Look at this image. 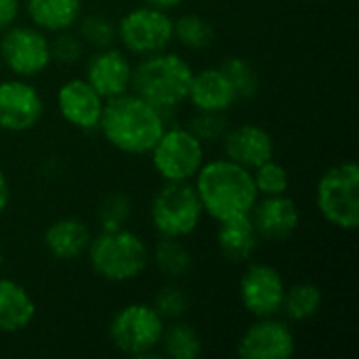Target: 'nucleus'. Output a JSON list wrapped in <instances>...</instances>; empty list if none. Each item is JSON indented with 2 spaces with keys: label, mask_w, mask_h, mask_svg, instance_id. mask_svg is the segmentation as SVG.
Listing matches in <instances>:
<instances>
[{
  "label": "nucleus",
  "mask_w": 359,
  "mask_h": 359,
  "mask_svg": "<svg viewBox=\"0 0 359 359\" xmlns=\"http://www.w3.org/2000/svg\"><path fill=\"white\" fill-rule=\"evenodd\" d=\"M147 156L151 158V166L160 175V179L168 183L194 181V177L206 162L204 143L187 126L164 128Z\"/></svg>",
  "instance_id": "obj_7"
},
{
  "label": "nucleus",
  "mask_w": 359,
  "mask_h": 359,
  "mask_svg": "<svg viewBox=\"0 0 359 359\" xmlns=\"http://www.w3.org/2000/svg\"><path fill=\"white\" fill-rule=\"evenodd\" d=\"M151 307L158 311V316L166 322H175V320H183L189 311V297L185 292V288H181L177 282H170L166 286H162L154 301Z\"/></svg>",
  "instance_id": "obj_31"
},
{
  "label": "nucleus",
  "mask_w": 359,
  "mask_h": 359,
  "mask_svg": "<svg viewBox=\"0 0 359 359\" xmlns=\"http://www.w3.org/2000/svg\"><path fill=\"white\" fill-rule=\"evenodd\" d=\"M204 219L202 202L194 183H168L154 194L149 204V221L158 236L185 240L200 227Z\"/></svg>",
  "instance_id": "obj_6"
},
{
  "label": "nucleus",
  "mask_w": 359,
  "mask_h": 359,
  "mask_svg": "<svg viewBox=\"0 0 359 359\" xmlns=\"http://www.w3.org/2000/svg\"><path fill=\"white\" fill-rule=\"evenodd\" d=\"M116 36L122 50L137 57H147L166 50L175 42V19L168 11L143 4L130 8L116 23Z\"/></svg>",
  "instance_id": "obj_9"
},
{
  "label": "nucleus",
  "mask_w": 359,
  "mask_h": 359,
  "mask_svg": "<svg viewBox=\"0 0 359 359\" xmlns=\"http://www.w3.org/2000/svg\"><path fill=\"white\" fill-rule=\"evenodd\" d=\"M90 240H93L90 227L86 225V221L78 217H61L53 221L44 231L46 252L61 263H69L84 257Z\"/></svg>",
  "instance_id": "obj_19"
},
{
  "label": "nucleus",
  "mask_w": 359,
  "mask_h": 359,
  "mask_svg": "<svg viewBox=\"0 0 359 359\" xmlns=\"http://www.w3.org/2000/svg\"><path fill=\"white\" fill-rule=\"evenodd\" d=\"M236 101H238V95L227 74L221 69V65L194 72L187 103H191L196 111L225 114L236 105Z\"/></svg>",
  "instance_id": "obj_18"
},
{
  "label": "nucleus",
  "mask_w": 359,
  "mask_h": 359,
  "mask_svg": "<svg viewBox=\"0 0 359 359\" xmlns=\"http://www.w3.org/2000/svg\"><path fill=\"white\" fill-rule=\"evenodd\" d=\"M8 202H11V185L4 170L0 168V215L8 208Z\"/></svg>",
  "instance_id": "obj_35"
},
{
  "label": "nucleus",
  "mask_w": 359,
  "mask_h": 359,
  "mask_svg": "<svg viewBox=\"0 0 359 359\" xmlns=\"http://www.w3.org/2000/svg\"><path fill=\"white\" fill-rule=\"evenodd\" d=\"M105 99L86 82V78H69L57 90V109L61 118L82 133L99 130Z\"/></svg>",
  "instance_id": "obj_14"
},
{
  "label": "nucleus",
  "mask_w": 359,
  "mask_h": 359,
  "mask_svg": "<svg viewBox=\"0 0 359 359\" xmlns=\"http://www.w3.org/2000/svg\"><path fill=\"white\" fill-rule=\"evenodd\" d=\"M286 284L282 273L269 263H248L240 280V303L252 318L278 316Z\"/></svg>",
  "instance_id": "obj_12"
},
{
  "label": "nucleus",
  "mask_w": 359,
  "mask_h": 359,
  "mask_svg": "<svg viewBox=\"0 0 359 359\" xmlns=\"http://www.w3.org/2000/svg\"><path fill=\"white\" fill-rule=\"evenodd\" d=\"M191 183L202 202L204 215L217 223L250 215L259 200L252 170L227 158L204 162Z\"/></svg>",
  "instance_id": "obj_2"
},
{
  "label": "nucleus",
  "mask_w": 359,
  "mask_h": 359,
  "mask_svg": "<svg viewBox=\"0 0 359 359\" xmlns=\"http://www.w3.org/2000/svg\"><path fill=\"white\" fill-rule=\"evenodd\" d=\"M221 141L225 158L248 170H255L276 156V141L271 133L252 122L227 128Z\"/></svg>",
  "instance_id": "obj_17"
},
{
  "label": "nucleus",
  "mask_w": 359,
  "mask_h": 359,
  "mask_svg": "<svg viewBox=\"0 0 359 359\" xmlns=\"http://www.w3.org/2000/svg\"><path fill=\"white\" fill-rule=\"evenodd\" d=\"M149 263H154L158 273L164 276L166 280L179 282L191 271L194 255L183 240L160 236L156 246L149 250Z\"/></svg>",
  "instance_id": "obj_23"
},
{
  "label": "nucleus",
  "mask_w": 359,
  "mask_h": 359,
  "mask_svg": "<svg viewBox=\"0 0 359 359\" xmlns=\"http://www.w3.org/2000/svg\"><path fill=\"white\" fill-rule=\"evenodd\" d=\"M255 187L259 191V198H269V196H284L290 189V172L286 166L276 162L273 158L267 160L265 164L257 166L252 170Z\"/></svg>",
  "instance_id": "obj_29"
},
{
  "label": "nucleus",
  "mask_w": 359,
  "mask_h": 359,
  "mask_svg": "<svg viewBox=\"0 0 359 359\" xmlns=\"http://www.w3.org/2000/svg\"><path fill=\"white\" fill-rule=\"evenodd\" d=\"M322 303L324 294L320 286L313 282H299L286 288L280 313H284L288 322H309L320 313Z\"/></svg>",
  "instance_id": "obj_25"
},
{
  "label": "nucleus",
  "mask_w": 359,
  "mask_h": 359,
  "mask_svg": "<svg viewBox=\"0 0 359 359\" xmlns=\"http://www.w3.org/2000/svg\"><path fill=\"white\" fill-rule=\"evenodd\" d=\"M36 301L27 288L0 276V332L17 334L29 328L36 318Z\"/></svg>",
  "instance_id": "obj_21"
},
{
  "label": "nucleus",
  "mask_w": 359,
  "mask_h": 359,
  "mask_svg": "<svg viewBox=\"0 0 359 359\" xmlns=\"http://www.w3.org/2000/svg\"><path fill=\"white\" fill-rule=\"evenodd\" d=\"M4 269V252H2V246H0V273Z\"/></svg>",
  "instance_id": "obj_37"
},
{
  "label": "nucleus",
  "mask_w": 359,
  "mask_h": 359,
  "mask_svg": "<svg viewBox=\"0 0 359 359\" xmlns=\"http://www.w3.org/2000/svg\"><path fill=\"white\" fill-rule=\"evenodd\" d=\"M164 320L147 303H128L120 307L109 326L107 334L111 345L128 358H147L160 347Z\"/></svg>",
  "instance_id": "obj_8"
},
{
  "label": "nucleus",
  "mask_w": 359,
  "mask_h": 359,
  "mask_svg": "<svg viewBox=\"0 0 359 359\" xmlns=\"http://www.w3.org/2000/svg\"><path fill=\"white\" fill-rule=\"evenodd\" d=\"M164 128V111L130 90L107 99L99 122L105 141L126 156H147Z\"/></svg>",
  "instance_id": "obj_1"
},
{
  "label": "nucleus",
  "mask_w": 359,
  "mask_h": 359,
  "mask_svg": "<svg viewBox=\"0 0 359 359\" xmlns=\"http://www.w3.org/2000/svg\"><path fill=\"white\" fill-rule=\"evenodd\" d=\"M217 248L229 263H250L261 248V238L252 225L250 215L221 221L217 227Z\"/></svg>",
  "instance_id": "obj_20"
},
{
  "label": "nucleus",
  "mask_w": 359,
  "mask_h": 359,
  "mask_svg": "<svg viewBox=\"0 0 359 359\" xmlns=\"http://www.w3.org/2000/svg\"><path fill=\"white\" fill-rule=\"evenodd\" d=\"M187 128L206 145V143H217L225 137L229 122L225 114H212V111H196V116L189 120Z\"/></svg>",
  "instance_id": "obj_32"
},
{
  "label": "nucleus",
  "mask_w": 359,
  "mask_h": 359,
  "mask_svg": "<svg viewBox=\"0 0 359 359\" xmlns=\"http://www.w3.org/2000/svg\"><path fill=\"white\" fill-rule=\"evenodd\" d=\"M42 116L44 99L29 80L15 76L0 82V130L27 133L40 124Z\"/></svg>",
  "instance_id": "obj_11"
},
{
  "label": "nucleus",
  "mask_w": 359,
  "mask_h": 359,
  "mask_svg": "<svg viewBox=\"0 0 359 359\" xmlns=\"http://www.w3.org/2000/svg\"><path fill=\"white\" fill-rule=\"evenodd\" d=\"M191 78V63L185 57L166 48L141 57V61L133 65L130 93L166 114L187 103Z\"/></svg>",
  "instance_id": "obj_3"
},
{
  "label": "nucleus",
  "mask_w": 359,
  "mask_h": 359,
  "mask_svg": "<svg viewBox=\"0 0 359 359\" xmlns=\"http://www.w3.org/2000/svg\"><path fill=\"white\" fill-rule=\"evenodd\" d=\"M221 69L227 74L238 99H252L259 93V74L255 65L244 57H229L223 61Z\"/></svg>",
  "instance_id": "obj_28"
},
{
  "label": "nucleus",
  "mask_w": 359,
  "mask_h": 359,
  "mask_svg": "<svg viewBox=\"0 0 359 359\" xmlns=\"http://www.w3.org/2000/svg\"><path fill=\"white\" fill-rule=\"evenodd\" d=\"M145 4H149V6H156V8H160V11H172V8H177V6H181L185 0H143Z\"/></svg>",
  "instance_id": "obj_36"
},
{
  "label": "nucleus",
  "mask_w": 359,
  "mask_h": 359,
  "mask_svg": "<svg viewBox=\"0 0 359 359\" xmlns=\"http://www.w3.org/2000/svg\"><path fill=\"white\" fill-rule=\"evenodd\" d=\"M0 59L17 78H38L50 63V38L36 25H11L0 34Z\"/></svg>",
  "instance_id": "obj_10"
},
{
  "label": "nucleus",
  "mask_w": 359,
  "mask_h": 359,
  "mask_svg": "<svg viewBox=\"0 0 359 359\" xmlns=\"http://www.w3.org/2000/svg\"><path fill=\"white\" fill-rule=\"evenodd\" d=\"M78 36L84 44H88L90 48H107L114 46V42H118L116 36V23L111 17L103 15V13H90V15H80L78 19Z\"/></svg>",
  "instance_id": "obj_27"
},
{
  "label": "nucleus",
  "mask_w": 359,
  "mask_h": 359,
  "mask_svg": "<svg viewBox=\"0 0 359 359\" xmlns=\"http://www.w3.org/2000/svg\"><path fill=\"white\" fill-rule=\"evenodd\" d=\"M84 78L105 101L128 93L133 78L128 53L116 46L97 48L86 61Z\"/></svg>",
  "instance_id": "obj_15"
},
{
  "label": "nucleus",
  "mask_w": 359,
  "mask_h": 359,
  "mask_svg": "<svg viewBox=\"0 0 359 359\" xmlns=\"http://www.w3.org/2000/svg\"><path fill=\"white\" fill-rule=\"evenodd\" d=\"M21 15V0H0V34L17 23Z\"/></svg>",
  "instance_id": "obj_34"
},
{
  "label": "nucleus",
  "mask_w": 359,
  "mask_h": 359,
  "mask_svg": "<svg viewBox=\"0 0 359 359\" xmlns=\"http://www.w3.org/2000/svg\"><path fill=\"white\" fill-rule=\"evenodd\" d=\"M250 219L261 242H286L301 227L299 204L288 194L257 200L250 210Z\"/></svg>",
  "instance_id": "obj_16"
},
{
  "label": "nucleus",
  "mask_w": 359,
  "mask_h": 359,
  "mask_svg": "<svg viewBox=\"0 0 359 359\" xmlns=\"http://www.w3.org/2000/svg\"><path fill=\"white\" fill-rule=\"evenodd\" d=\"M175 40L189 50H206L215 42V25L198 13H185L175 19Z\"/></svg>",
  "instance_id": "obj_26"
},
{
  "label": "nucleus",
  "mask_w": 359,
  "mask_h": 359,
  "mask_svg": "<svg viewBox=\"0 0 359 359\" xmlns=\"http://www.w3.org/2000/svg\"><path fill=\"white\" fill-rule=\"evenodd\" d=\"M160 347L162 353L170 359H198L204 353V341L200 332L183 320H175L168 326L164 324Z\"/></svg>",
  "instance_id": "obj_24"
},
{
  "label": "nucleus",
  "mask_w": 359,
  "mask_h": 359,
  "mask_svg": "<svg viewBox=\"0 0 359 359\" xmlns=\"http://www.w3.org/2000/svg\"><path fill=\"white\" fill-rule=\"evenodd\" d=\"M294 349V332L278 316L255 318L238 341V355L244 359H288Z\"/></svg>",
  "instance_id": "obj_13"
},
{
  "label": "nucleus",
  "mask_w": 359,
  "mask_h": 359,
  "mask_svg": "<svg viewBox=\"0 0 359 359\" xmlns=\"http://www.w3.org/2000/svg\"><path fill=\"white\" fill-rule=\"evenodd\" d=\"M32 25L46 34L72 29L82 15V0H25Z\"/></svg>",
  "instance_id": "obj_22"
},
{
  "label": "nucleus",
  "mask_w": 359,
  "mask_h": 359,
  "mask_svg": "<svg viewBox=\"0 0 359 359\" xmlns=\"http://www.w3.org/2000/svg\"><path fill=\"white\" fill-rule=\"evenodd\" d=\"M90 269L105 282L126 284L137 280L149 265V248L128 227L99 231L86 250Z\"/></svg>",
  "instance_id": "obj_4"
},
{
  "label": "nucleus",
  "mask_w": 359,
  "mask_h": 359,
  "mask_svg": "<svg viewBox=\"0 0 359 359\" xmlns=\"http://www.w3.org/2000/svg\"><path fill=\"white\" fill-rule=\"evenodd\" d=\"M130 217H133V200L122 191L105 196L103 202L99 204V210H97L101 231L122 229L128 225Z\"/></svg>",
  "instance_id": "obj_30"
},
{
  "label": "nucleus",
  "mask_w": 359,
  "mask_h": 359,
  "mask_svg": "<svg viewBox=\"0 0 359 359\" xmlns=\"http://www.w3.org/2000/svg\"><path fill=\"white\" fill-rule=\"evenodd\" d=\"M316 206L326 223L341 231L359 227V168L355 162H339L322 172L316 187Z\"/></svg>",
  "instance_id": "obj_5"
},
{
  "label": "nucleus",
  "mask_w": 359,
  "mask_h": 359,
  "mask_svg": "<svg viewBox=\"0 0 359 359\" xmlns=\"http://www.w3.org/2000/svg\"><path fill=\"white\" fill-rule=\"evenodd\" d=\"M50 55H53V61H57V63L74 65L84 55V42L72 29L57 32L55 38L50 40Z\"/></svg>",
  "instance_id": "obj_33"
}]
</instances>
